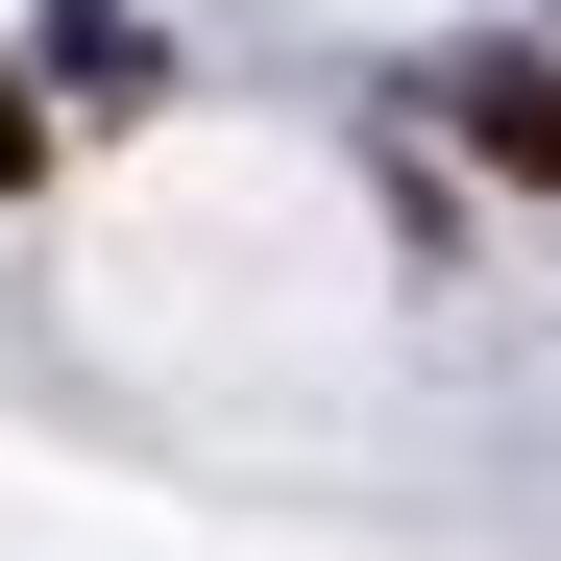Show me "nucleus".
<instances>
[{"instance_id": "1", "label": "nucleus", "mask_w": 561, "mask_h": 561, "mask_svg": "<svg viewBox=\"0 0 561 561\" xmlns=\"http://www.w3.org/2000/svg\"><path fill=\"white\" fill-rule=\"evenodd\" d=\"M463 147H489V171H537V196H561V49H489V73H463Z\"/></svg>"}, {"instance_id": "2", "label": "nucleus", "mask_w": 561, "mask_h": 561, "mask_svg": "<svg viewBox=\"0 0 561 561\" xmlns=\"http://www.w3.org/2000/svg\"><path fill=\"white\" fill-rule=\"evenodd\" d=\"M0 196H25V73H0Z\"/></svg>"}]
</instances>
